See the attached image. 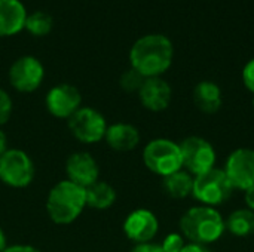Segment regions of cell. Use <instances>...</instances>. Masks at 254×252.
Returning <instances> with one entry per match:
<instances>
[{"mask_svg": "<svg viewBox=\"0 0 254 252\" xmlns=\"http://www.w3.org/2000/svg\"><path fill=\"white\" fill-rule=\"evenodd\" d=\"M27 12L19 0H0V37L13 36L25 27Z\"/></svg>", "mask_w": 254, "mask_h": 252, "instance_id": "9a60e30c", "label": "cell"}, {"mask_svg": "<svg viewBox=\"0 0 254 252\" xmlns=\"http://www.w3.org/2000/svg\"><path fill=\"white\" fill-rule=\"evenodd\" d=\"M253 107H254V100H253Z\"/></svg>", "mask_w": 254, "mask_h": 252, "instance_id": "1f68e13d", "label": "cell"}, {"mask_svg": "<svg viewBox=\"0 0 254 252\" xmlns=\"http://www.w3.org/2000/svg\"><path fill=\"white\" fill-rule=\"evenodd\" d=\"M182 236L189 242L210 245L219 241L225 230V220L216 208L198 205L189 208L180 218Z\"/></svg>", "mask_w": 254, "mask_h": 252, "instance_id": "7a4b0ae2", "label": "cell"}, {"mask_svg": "<svg viewBox=\"0 0 254 252\" xmlns=\"http://www.w3.org/2000/svg\"><path fill=\"white\" fill-rule=\"evenodd\" d=\"M244 202H246L247 208L254 212V186L246 190V193H244Z\"/></svg>", "mask_w": 254, "mask_h": 252, "instance_id": "f1b7e54d", "label": "cell"}, {"mask_svg": "<svg viewBox=\"0 0 254 252\" xmlns=\"http://www.w3.org/2000/svg\"><path fill=\"white\" fill-rule=\"evenodd\" d=\"M67 122L74 138L85 144L101 141L107 131L104 116L92 107H80Z\"/></svg>", "mask_w": 254, "mask_h": 252, "instance_id": "ba28073f", "label": "cell"}, {"mask_svg": "<svg viewBox=\"0 0 254 252\" xmlns=\"http://www.w3.org/2000/svg\"><path fill=\"white\" fill-rule=\"evenodd\" d=\"M104 140L116 151H131L140 143V132L134 125L119 122L107 126Z\"/></svg>", "mask_w": 254, "mask_h": 252, "instance_id": "2e32d148", "label": "cell"}, {"mask_svg": "<svg viewBox=\"0 0 254 252\" xmlns=\"http://www.w3.org/2000/svg\"><path fill=\"white\" fill-rule=\"evenodd\" d=\"M7 150V138L4 135V132L0 129V156Z\"/></svg>", "mask_w": 254, "mask_h": 252, "instance_id": "f546056e", "label": "cell"}, {"mask_svg": "<svg viewBox=\"0 0 254 252\" xmlns=\"http://www.w3.org/2000/svg\"><path fill=\"white\" fill-rule=\"evenodd\" d=\"M86 190V206L94 209H107L116 202V190L104 181H97Z\"/></svg>", "mask_w": 254, "mask_h": 252, "instance_id": "d6986e66", "label": "cell"}, {"mask_svg": "<svg viewBox=\"0 0 254 252\" xmlns=\"http://www.w3.org/2000/svg\"><path fill=\"white\" fill-rule=\"evenodd\" d=\"M86 206V190L70 180L57 183L46 199V211L55 224H70Z\"/></svg>", "mask_w": 254, "mask_h": 252, "instance_id": "3957f363", "label": "cell"}, {"mask_svg": "<svg viewBox=\"0 0 254 252\" xmlns=\"http://www.w3.org/2000/svg\"><path fill=\"white\" fill-rule=\"evenodd\" d=\"M12 116V100L6 91L0 88V126L4 125Z\"/></svg>", "mask_w": 254, "mask_h": 252, "instance_id": "cb8c5ba5", "label": "cell"}, {"mask_svg": "<svg viewBox=\"0 0 254 252\" xmlns=\"http://www.w3.org/2000/svg\"><path fill=\"white\" fill-rule=\"evenodd\" d=\"M3 252H40L37 248L31 247V245H12L7 247Z\"/></svg>", "mask_w": 254, "mask_h": 252, "instance_id": "83f0119b", "label": "cell"}, {"mask_svg": "<svg viewBox=\"0 0 254 252\" xmlns=\"http://www.w3.org/2000/svg\"><path fill=\"white\" fill-rule=\"evenodd\" d=\"M225 174L234 189L246 192L254 186V150L237 149L225 165Z\"/></svg>", "mask_w": 254, "mask_h": 252, "instance_id": "30bf717a", "label": "cell"}, {"mask_svg": "<svg viewBox=\"0 0 254 252\" xmlns=\"http://www.w3.org/2000/svg\"><path fill=\"white\" fill-rule=\"evenodd\" d=\"M243 82L246 88L254 94V59L249 61L243 70Z\"/></svg>", "mask_w": 254, "mask_h": 252, "instance_id": "d4e9b609", "label": "cell"}, {"mask_svg": "<svg viewBox=\"0 0 254 252\" xmlns=\"http://www.w3.org/2000/svg\"><path fill=\"white\" fill-rule=\"evenodd\" d=\"M159 230L156 215L149 209H135L124 221V233L135 245L149 244Z\"/></svg>", "mask_w": 254, "mask_h": 252, "instance_id": "7c38bea8", "label": "cell"}, {"mask_svg": "<svg viewBox=\"0 0 254 252\" xmlns=\"http://www.w3.org/2000/svg\"><path fill=\"white\" fill-rule=\"evenodd\" d=\"M144 80H146L144 76H141L137 70L129 68V70H127V71L121 76L119 83H121L122 89L127 91V92H138L140 88L143 86Z\"/></svg>", "mask_w": 254, "mask_h": 252, "instance_id": "7402d4cb", "label": "cell"}, {"mask_svg": "<svg viewBox=\"0 0 254 252\" xmlns=\"http://www.w3.org/2000/svg\"><path fill=\"white\" fill-rule=\"evenodd\" d=\"M138 98L144 108H147L149 111L159 113L168 108L173 98V91L168 82H165L164 79L149 77L140 88Z\"/></svg>", "mask_w": 254, "mask_h": 252, "instance_id": "5bb4252c", "label": "cell"}, {"mask_svg": "<svg viewBox=\"0 0 254 252\" xmlns=\"http://www.w3.org/2000/svg\"><path fill=\"white\" fill-rule=\"evenodd\" d=\"M161 247H162L164 252H182L183 247H185V239L179 233H171L164 239Z\"/></svg>", "mask_w": 254, "mask_h": 252, "instance_id": "603a6c76", "label": "cell"}, {"mask_svg": "<svg viewBox=\"0 0 254 252\" xmlns=\"http://www.w3.org/2000/svg\"><path fill=\"white\" fill-rule=\"evenodd\" d=\"M131 252H164V250H162V247H161V245H155V244L149 242V244H140V245H135Z\"/></svg>", "mask_w": 254, "mask_h": 252, "instance_id": "484cf974", "label": "cell"}, {"mask_svg": "<svg viewBox=\"0 0 254 252\" xmlns=\"http://www.w3.org/2000/svg\"><path fill=\"white\" fill-rule=\"evenodd\" d=\"M193 102L202 113H217L222 107V91L214 82H199L193 88Z\"/></svg>", "mask_w": 254, "mask_h": 252, "instance_id": "e0dca14e", "label": "cell"}, {"mask_svg": "<svg viewBox=\"0 0 254 252\" xmlns=\"http://www.w3.org/2000/svg\"><path fill=\"white\" fill-rule=\"evenodd\" d=\"M162 187L165 193L173 199H185L192 195L193 190V177L188 171H177L168 177H164Z\"/></svg>", "mask_w": 254, "mask_h": 252, "instance_id": "ac0fdd59", "label": "cell"}, {"mask_svg": "<svg viewBox=\"0 0 254 252\" xmlns=\"http://www.w3.org/2000/svg\"><path fill=\"white\" fill-rule=\"evenodd\" d=\"M45 77L42 62L34 56H21L9 68V82L19 92L36 91Z\"/></svg>", "mask_w": 254, "mask_h": 252, "instance_id": "9c48e42d", "label": "cell"}, {"mask_svg": "<svg viewBox=\"0 0 254 252\" xmlns=\"http://www.w3.org/2000/svg\"><path fill=\"white\" fill-rule=\"evenodd\" d=\"M46 108L58 119H70L82 107V95L73 85L61 83L49 89L46 94Z\"/></svg>", "mask_w": 254, "mask_h": 252, "instance_id": "8fae6325", "label": "cell"}, {"mask_svg": "<svg viewBox=\"0 0 254 252\" xmlns=\"http://www.w3.org/2000/svg\"><path fill=\"white\" fill-rule=\"evenodd\" d=\"M143 162L153 174L168 177L183 169L180 144L167 138L152 140L143 150Z\"/></svg>", "mask_w": 254, "mask_h": 252, "instance_id": "277c9868", "label": "cell"}, {"mask_svg": "<svg viewBox=\"0 0 254 252\" xmlns=\"http://www.w3.org/2000/svg\"><path fill=\"white\" fill-rule=\"evenodd\" d=\"M183 168L190 175H201L216 168V150L210 141L202 137H188L180 143Z\"/></svg>", "mask_w": 254, "mask_h": 252, "instance_id": "52a82bcc", "label": "cell"}, {"mask_svg": "<svg viewBox=\"0 0 254 252\" xmlns=\"http://www.w3.org/2000/svg\"><path fill=\"white\" fill-rule=\"evenodd\" d=\"M65 172H67V180L83 189H88L89 186L98 181L100 168L95 159L89 153L77 151L68 156L65 162Z\"/></svg>", "mask_w": 254, "mask_h": 252, "instance_id": "4fadbf2b", "label": "cell"}, {"mask_svg": "<svg viewBox=\"0 0 254 252\" xmlns=\"http://www.w3.org/2000/svg\"><path fill=\"white\" fill-rule=\"evenodd\" d=\"M226 230L237 238H247L254 233V212L249 208L235 209L225 220Z\"/></svg>", "mask_w": 254, "mask_h": 252, "instance_id": "ffe728a7", "label": "cell"}, {"mask_svg": "<svg viewBox=\"0 0 254 252\" xmlns=\"http://www.w3.org/2000/svg\"><path fill=\"white\" fill-rule=\"evenodd\" d=\"M174 48L171 40L162 34H147L140 37L131 48V68L146 79L161 77L173 64Z\"/></svg>", "mask_w": 254, "mask_h": 252, "instance_id": "6da1fadb", "label": "cell"}, {"mask_svg": "<svg viewBox=\"0 0 254 252\" xmlns=\"http://www.w3.org/2000/svg\"><path fill=\"white\" fill-rule=\"evenodd\" d=\"M182 252H211L208 250L207 245H201V244H193V242H189V244H185Z\"/></svg>", "mask_w": 254, "mask_h": 252, "instance_id": "4316f807", "label": "cell"}, {"mask_svg": "<svg viewBox=\"0 0 254 252\" xmlns=\"http://www.w3.org/2000/svg\"><path fill=\"white\" fill-rule=\"evenodd\" d=\"M234 187L223 169L213 168L193 178L192 196L204 206L216 208L232 196Z\"/></svg>", "mask_w": 254, "mask_h": 252, "instance_id": "5b68a950", "label": "cell"}, {"mask_svg": "<svg viewBox=\"0 0 254 252\" xmlns=\"http://www.w3.org/2000/svg\"><path fill=\"white\" fill-rule=\"evenodd\" d=\"M52 16L45 12H34L25 19V28L33 36H46L52 30Z\"/></svg>", "mask_w": 254, "mask_h": 252, "instance_id": "44dd1931", "label": "cell"}, {"mask_svg": "<svg viewBox=\"0 0 254 252\" xmlns=\"http://www.w3.org/2000/svg\"><path fill=\"white\" fill-rule=\"evenodd\" d=\"M36 168L31 157L19 150H6L0 156V180L13 189H24L34 180Z\"/></svg>", "mask_w": 254, "mask_h": 252, "instance_id": "8992f818", "label": "cell"}, {"mask_svg": "<svg viewBox=\"0 0 254 252\" xmlns=\"http://www.w3.org/2000/svg\"><path fill=\"white\" fill-rule=\"evenodd\" d=\"M6 236H4V232L0 229V252H3L6 250Z\"/></svg>", "mask_w": 254, "mask_h": 252, "instance_id": "4dcf8cb0", "label": "cell"}]
</instances>
